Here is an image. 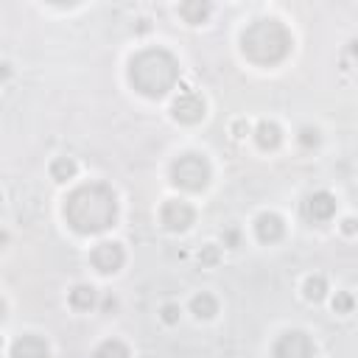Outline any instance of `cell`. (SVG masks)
I'll list each match as a JSON object with an SVG mask.
<instances>
[{"label":"cell","instance_id":"cell-1","mask_svg":"<svg viewBox=\"0 0 358 358\" xmlns=\"http://www.w3.org/2000/svg\"><path fill=\"white\" fill-rule=\"evenodd\" d=\"M64 218L81 235L106 232L117 218V199L101 182L81 185L64 199Z\"/></svg>","mask_w":358,"mask_h":358},{"label":"cell","instance_id":"cell-2","mask_svg":"<svg viewBox=\"0 0 358 358\" xmlns=\"http://www.w3.org/2000/svg\"><path fill=\"white\" fill-rule=\"evenodd\" d=\"M179 78L176 59L162 48H145L129 62V81L145 98H162Z\"/></svg>","mask_w":358,"mask_h":358},{"label":"cell","instance_id":"cell-3","mask_svg":"<svg viewBox=\"0 0 358 358\" xmlns=\"http://www.w3.org/2000/svg\"><path fill=\"white\" fill-rule=\"evenodd\" d=\"M241 45H243V53L246 59H252L255 64H277L288 56L291 50V34L285 31L282 22L277 20H255L243 36H241Z\"/></svg>","mask_w":358,"mask_h":358},{"label":"cell","instance_id":"cell-4","mask_svg":"<svg viewBox=\"0 0 358 358\" xmlns=\"http://www.w3.org/2000/svg\"><path fill=\"white\" fill-rule=\"evenodd\" d=\"M171 182L185 190H204L210 182V162L199 154H182L171 165Z\"/></svg>","mask_w":358,"mask_h":358},{"label":"cell","instance_id":"cell-5","mask_svg":"<svg viewBox=\"0 0 358 358\" xmlns=\"http://www.w3.org/2000/svg\"><path fill=\"white\" fill-rule=\"evenodd\" d=\"M274 358H313V341L302 330H288L277 338Z\"/></svg>","mask_w":358,"mask_h":358},{"label":"cell","instance_id":"cell-6","mask_svg":"<svg viewBox=\"0 0 358 358\" xmlns=\"http://www.w3.org/2000/svg\"><path fill=\"white\" fill-rule=\"evenodd\" d=\"M171 112H173V117L182 120V123H196V120L204 117V101H201V95H199L196 90H185V92L176 95Z\"/></svg>","mask_w":358,"mask_h":358},{"label":"cell","instance_id":"cell-7","mask_svg":"<svg viewBox=\"0 0 358 358\" xmlns=\"http://www.w3.org/2000/svg\"><path fill=\"white\" fill-rule=\"evenodd\" d=\"M123 246L120 243H115V241H103V243H98L95 249H92V255H90V260H92V266L101 271V274H112V271H117L120 266H123Z\"/></svg>","mask_w":358,"mask_h":358},{"label":"cell","instance_id":"cell-8","mask_svg":"<svg viewBox=\"0 0 358 358\" xmlns=\"http://www.w3.org/2000/svg\"><path fill=\"white\" fill-rule=\"evenodd\" d=\"M162 224H165V229H171V232L187 229V227L193 224V207H190L187 201H179V199L165 201V204H162Z\"/></svg>","mask_w":358,"mask_h":358},{"label":"cell","instance_id":"cell-9","mask_svg":"<svg viewBox=\"0 0 358 358\" xmlns=\"http://www.w3.org/2000/svg\"><path fill=\"white\" fill-rule=\"evenodd\" d=\"M333 213H336V199L327 190H316L305 199V215L310 221H327L333 218Z\"/></svg>","mask_w":358,"mask_h":358},{"label":"cell","instance_id":"cell-10","mask_svg":"<svg viewBox=\"0 0 358 358\" xmlns=\"http://www.w3.org/2000/svg\"><path fill=\"white\" fill-rule=\"evenodd\" d=\"M255 232H257V238H260L263 243H274V241L282 238L285 224H282L280 215H274V213H263V215H257V221H255Z\"/></svg>","mask_w":358,"mask_h":358},{"label":"cell","instance_id":"cell-11","mask_svg":"<svg viewBox=\"0 0 358 358\" xmlns=\"http://www.w3.org/2000/svg\"><path fill=\"white\" fill-rule=\"evenodd\" d=\"M11 355L14 358H48L50 352H48L45 338H39V336H22V338L14 341Z\"/></svg>","mask_w":358,"mask_h":358},{"label":"cell","instance_id":"cell-12","mask_svg":"<svg viewBox=\"0 0 358 358\" xmlns=\"http://www.w3.org/2000/svg\"><path fill=\"white\" fill-rule=\"evenodd\" d=\"M255 140H257V145H260L263 151H274V148L280 145V140H282V131H280L277 123L260 120L257 129H255Z\"/></svg>","mask_w":358,"mask_h":358},{"label":"cell","instance_id":"cell-13","mask_svg":"<svg viewBox=\"0 0 358 358\" xmlns=\"http://www.w3.org/2000/svg\"><path fill=\"white\" fill-rule=\"evenodd\" d=\"M190 310H193L199 319H210V316L218 313V302H215L213 294H196L193 302H190Z\"/></svg>","mask_w":358,"mask_h":358},{"label":"cell","instance_id":"cell-14","mask_svg":"<svg viewBox=\"0 0 358 358\" xmlns=\"http://www.w3.org/2000/svg\"><path fill=\"white\" fill-rule=\"evenodd\" d=\"M70 305L78 310H90L95 305V288L92 285H76L70 291Z\"/></svg>","mask_w":358,"mask_h":358},{"label":"cell","instance_id":"cell-15","mask_svg":"<svg viewBox=\"0 0 358 358\" xmlns=\"http://www.w3.org/2000/svg\"><path fill=\"white\" fill-rule=\"evenodd\" d=\"M50 176H53L56 182L73 179V176H76V162H73L70 157H56V159L50 162Z\"/></svg>","mask_w":358,"mask_h":358},{"label":"cell","instance_id":"cell-16","mask_svg":"<svg viewBox=\"0 0 358 358\" xmlns=\"http://www.w3.org/2000/svg\"><path fill=\"white\" fill-rule=\"evenodd\" d=\"M92 358H129V347L123 341H117V338H109V341L98 344Z\"/></svg>","mask_w":358,"mask_h":358},{"label":"cell","instance_id":"cell-17","mask_svg":"<svg viewBox=\"0 0 358 358\" xmlns=\"http://www.w3.org/2000/svg\"><path fill=\"white\" fill-rule=\"evenodd\" d=\"M179 14H182L187 22L196 25V22H201V20L210 14V3H201V0H199V3H182V6H179Z\"/></svg>","mask_w":358,"mask_h":358},{"label":"cell","instance_id":"cell-18","mask_svg":"<svg viewBox=\"0 0 358 358\" xmlns=\"http://www.w3.org/2000/svg\"><path fill=\"white\" fill-rule=\"evenodd\" d=\"M324 291H327V282H324V277H308L305 280V296L310 299V302H319L322 296H324Z\"/></svg>","mask_w":358,"mask_h":358},{"label":"cell","instance_id":"cell-19","mask_svg":"<svg viewBox=\"0 0 358 358\" xmlns=\"http://www.w3.org/2000/svg\"><path fill=\"white\" fill-rule=\"evenodd\" d=\"M350 308H352V296H350L347 291L336 294V299H333V310H336V313H350Z\"/></svg>","mask_w":358,"mask_h":358},{"label":"cell","instance_id":"cell-20","mask_svg":"<svg viewBox=\"0 0 358 358\" xmlns=\"http://www.w3.org/2000/svg\"><path fill=\"white\" fill-rule=\"evenodd\" d=\"M299 143H302V145H308V148H310V145H316V143H319V131H316V129H310V126H305V129L299 131Z\"/></svg>","mask_w":358,"mask_h":358},{"label":"cell","instance_id":"cell-21","mask_svg":"<svg viewBox=\"0 0 358 358\" xmlns=\"http://www.w3.org/2000/svg\"><path fill=\"white\" fill-rule=\"evenodd\" d=\"M162 319H165L168 324L179 322V308H176V305H165V308H162Z\"/></svg>","mask_w":358,"mask_h":358},{"label":"cell","instance_id":"cell-22","mask_svg":"<svg viewBox=\"0 0 358 358\" xmlns=\"http://www.w3.org/2000/svg\"><path fill=\"white\" fill-rule=\"evenodd\" d=\"M199 260H201V263H215V260H218V249H215V246H207V249L199 255Z\"/></svg>","mask_w":358,"mask_h":358},{"label":"cell","instance_id":"cell-23","mask_svg":"<svg viewBox=\"0 0 358 358\" xmlns=\"http://www.w3.org/2000/svg\"><path fill=\"white\" fill-rule=\"evenodd\" d=\"M352 229H355V221H352V218H347V221H344V232H352Z\"/></svg>","mask_w":358,"mask_h":358}]
</instances>
